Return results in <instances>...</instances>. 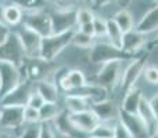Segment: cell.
Returning <instances> with one entry per match:
<instances>
[{"instance_id": "obj_1", "label": "cell", "mask_w": 158, "mask_h": 138, "mask_svg": "<svg viewBox=\"0 0 158 138\" xmlns=\"http://www.w3.org/2000/svg\"><path fill=\"white\" fill-rule=\"evenodd\" d=\"M74 32L75 29L61 32V33H53V35L43 37L42 39V47H40L39 58L47 64H52L72 43Z\"/></svg>"}, {"instance_id": "obj_2", "label": "cell", "mask_w": 158, "mask_h": 138, "mask_svg": "<svg viewBox=\"0 0 158 138\" xmlns=\"http://www.w3.org/2000/svg\"><path fill=\"white\" fill-rule=\"evenodd\" d=\"M133 57L135 55L128 54L122 49H117L111 43H97L90 49L89 53V61L92 64H98V65H104L111 61L131 60Z\"/></svg>"}, {"instance_id": "obj_3", "label": "cell", "mask_w": 158, "mask_h": 138, "mask_svg": "<svg viewBox=\"0 0 158 138\" xmlns=\"http://www.w3.org/2000/svg\"><path fill=\"white\" fill-rule=\"evenodd\" d=\"M25 53L15 30L10 33L7 40L0 44V62H10L21 68L25 62Z\"/></svg>"}, {"instance_id": "obj_4", "label": "cell", "mask_w": 158, "mask_h": 138, "mask_svg": "<svg viewBox=\"0 0 158 138\" xmlns=\"http://www.w3.org/2000/svg\"><path fill=\"white\" fill-rule=\"evenodd\" d=\"M22 25L42 37L53 35V24H52V14L46 13L44 10L35 11V13H24V19H22Z\"/></svg>"}, {"instance_id": "obj_5", "label": "cell", "mask_w": 158, "mask_h": 138, "mask_svg": "<svg viewBox=\"0 0 158 138\" xmlns=\"http://www.w3.org/2000/svg\"><path fill=\"white\" fill-rule=\"evenodd\" d=\"M24 108L15 105L0 106V130L19 131L24 128Z\"/></svg>"}, {"instance_id": "obj_6", "label": "cell", "mask_w": 158, "mask_h": 138, "mask_svg": "<svg viewBox=\"0 0 158 138\" xmlns=\"http://www.w3.org/2000/svg\"><path fill=\"white\" fill-rule=\"evenodd\" d=\"M35 90V83L28 79H24L19 84H17L13 90L6 93L0 97L2 105H15V106H27L32 91Z\"/></svg>"}, {"instance_id": "obj_7", "label": "cell", "mask_w": 158, "mask_h": 138, "mask_svg": "<svg viewBox=\"0 0 158 138\" xmlns=\"http://www.w3.org/2000/svg\"><path fill=\"white\" fill-rule=\"evenodd\" d=\"M17 36H18L19 41L22 44V49L25 53V58H39L40 55V47H42V36L38 35L36 32H33L32 29L24 26V25H19V29L15 30Z\"/></svg>"}, {"instance_id": "obj_8", "label": "cell", "mask_w": 158, "mask_h": 138, "mask_svg": "<svg viewBox=\"0 0 158 138\" xmlns=\"http://www.w3.org/2000/svg\"><path fill=\"white\" fill-rule=\"evenodd\" d=\"M121 77H122V61H111L101 65V69L96 76L97 84L104 87L107 91L121 83Z\"/></svg>"}, {"instance_id": "obj_9", "label": "cell", "mask_w": 158, "mask_h": 138, "mask_svg": "<svg viewBox=\"0 0 158 138\" xmlns=\"http://www.w3.org/2000/svg\"><path fill=\"white\" fill-rule=\"evenodd\" d=\"M118 122L126 127L132 138H150V128L144 123V120L137 113H128L119 108V116Z\"/></svg>"}, {"instance_id": "obj_10", "label": "cell", "mask_w": 158, "mask_h": 138, "mask_svg": "<svg viewBox=\"0 0 158 138\" xmlns=\"http://www.w3.org/2000/svg\"><path fill=\"white\" fill-rule=\"evenodd\" d=\"M0 79H2V93L0 97L13 90L17 84L24 80V73L19 66L10 62H0Z\"/></svg>"}, {"instance_id": "obj_11", "label": "cell", "mask_w": 158, "mask_h": 138, "mask_svg": "<svg viewBox=\"0 0 158 138\" xmlns=\"http://www.w3.org/2000/svg\"><path fill=\"white\" fill-rule=\"evenodd\" d=\"M53 33H61L67 30H74L77 25V10H61L56 8L52 13Z\"/></svg>"}, {"instance_id": "obj_12", "label": "cell", "mask_w": 158, "mask_h": 138, "mask_svg": "<svg viewBox=\"0 0 158 138\" xmlns=\"http://www.w3.org/2000/svg\"><path fill=\"white\" fill-rule=\"evenodd\" d=\"M68 116H69V122L75 127V130L85 134H90L94 130L96 126L100 123L98 117L96 116V113L92 109H86V111L77 112V113H69Z\"/></svg>"}, {"instance_id": "obj_13", "label": "cell", "mask_w": 158, "mask_h": 138, "mask_svg": "<svg viewBox=\"0 0 158 138\" xmlns=\"http://www.w3.org/2000/svg\"><path fill=\"white\" fill-rule=\"evenodd\" d=\"M144 68H146V57H142V58H136L135 61H132L128 65V68L122 72L121 89H122V91L125 93V94L135 87L137 79H139V76L143 73Z\"/></svg>"}, {"instance_id": "obj_14", "label": "cell", "mask_w": 158, "mask_h": 138, "mask_svg": "<svg viewBox=\"0 0 158 138\" xmlns=\"http://www.w3.org/2000/svg\"><path fill=\"white\" fill-rule=\"evenodd\" d=\"M90 109L96 113V116L98 117L100 122L110 123L112 120L118 119V116H119V108H117V105L108 100L90 104Z\"/></svg>"}, {"instance_id": "obj_15", "label": "cell", "mask_w": 158, "mask_h": 138, "mask_svg": "<svg viewBox=\"0 0 158 138\" xmlns=\"http://www.w3.org/2000/svg\"><path fill=\"white\" fill-rule=\"evenodd\" d=\"M35 90L42 95L44 102H58L60 98V89H58L57 83L49 76L44 79L36 81L35 83Z\"/></svg>"}, {"instance_id": "obj_16", "label": "cell", "mask_w": 158, "mask_h": 138, "mask_svg": "<svg viewBox=\"0 0 158 138\" xmlns=\"http://www.w3.org/2000/svg\"><path fill=\"white\" fill-rule=\"evenodd\" d=\"M146 46V35L137 32L136 29H132L129 32L123 33V43L122 50L128 54L135 55V53L142 50Z\"/></svg>"}, {"instance_id": "obj_17", "label": "cell", "mask_w": 158, "mask_h": 138, "mask_svg": "<svg viewBox=\"0 0 158 138\" xmlns=\"http://www.w3.org/2000/svg\"><path fill=\"white\" fill-rule=\"evenodd\" d=\"M135 29L137 32L143 33V35H147V33H151L158 29V4L151 8V10H148L140 18V21L137 22Z\"/></svg>"}, {"instance_id": "obj_18", "label": "cell", "mask_w": 158, "mask_h": 138, "mask_svg": "<svg viewBox=\"0 0 158 138\" xmlns=\"http://www.w3.org/2000/svg\"><path fill=\"white\" fill-rule=\"evenodd\" d=\"M68 115L69 113L67 111H63L52 123H53V126H54L56 131L58 133V136L65 137V138H75L79 131L75 130V127L71 124Z\"/></svg>"}, {"instance_id": "obj_19", "label": "cell", "mask_w": 158, "mask_h": 138, "mask_svg": "<svg viewBox=\"0 0 158 138\" xmlns=\"http://www.w3.org/2000/svg\"><path fill=\"white\" fill-rule=\"evenodd\" d=\"M143 100V94L142 90L137 89V87H133L132 90H129L125 94V98L122 101V105H121V109L128 113H137V109H139V105Z\"/></svg>"}, {"instance_id": "obj_20", "label": "cell", "mask_w": 158, "mask_h": 138, "mask_svg": "<svg viewBox=\"0 0 158 138\" xmlns=\"http://www.w3.org/2000/svg\"><path fill=\"white\" fill-rule=\"evenodd\" d=\"M2 19L10 28L18 26V25L22 24V19H24V11H22L18 6L10 3V4L4 6V8H3V18Z\"/></svg>"}, {"instance_id": "obj_21", "label": "cell", "mask_w": 158, "mask_h": 138, "mask_svg": "<svg viewBox=\"0 0 158 138\" xmlns=\"http://www.w3.org/2000/svg\"><path fill=\"white\" fill-rule=\"evenodd\" d=\"M64 102H65V111L69 112V113H77V112L90 109L89 101L78 94H65Z\"/></svg>"}, {"instance_id": "obj_22", "label": "cell", "mask_w": 158, "mask_h": 138, "mask_svg": "<svg viewBox=\"0 0 158 138\" xmlns=\"http://www.w3.org/2000/svg\"><path fill=\"white\" fill-rule=\"evenodd\" d=\"M107 37L108 41L117 49H122L123 43V32L121 30V28L117 25V22L112 18L107 19Z\"/></svg>"}, {"instance_id": "obj_23", "label": "cell", "mask_w": 158, "mask_h": 138, "mask_svg": "<svg viewBox=\"0 0 158 138\" xmlns=\"http://www.w3.org/2000/svg\"><path fill=\"white\" fill-rule=\"evenodd\" d=\"M137 115H139V116L142 117L143 120H144V123L147 124V127L150 128V131L153 130L154 127H157L158 119L156 117V115H154L153 109H151L150 102H148V101L146 100L144 97H143L142 102H140V105H139V109H137Z\"/></svg>"}, {"instance_id": "obj_24", "label": "cell", "mask_w": 158, "mask_h": 138, "mask_svg": "<svg viewBox=\"0 0 158 138\" xmlns=\"http://www.w3.org/2000/svg\"><path fill=\"white\" fill-rule=\"evenodd\" d=\"M112 19L117 22V25L121 28V30H122L123 33H126V32H129V30L135 29L133 17H132V14L129 13L126 8H122V10L118 11V13L112 17Z\"/></svg>"}, {"instance_id": "obj_25", "label": "cell", "mask_w": 158, "mask_h": 138, "mask_svg": "<svg viewBox=\"0 0 158 138\" xmlns=\"http://www.w3.org/2000/svg\"><path fill=\"white\" fill-rule=\"evenodd\" d=\"M11 3L18 6L24 13H35V11H42L49 4L47 0H11Z\"/></svg>"}, {"instance_id": "obj_26", "label": "cell", "mask_w": 158, "mask_h": 138, "mask_svg": "<svg viewBox=\"0 0 158 138\" xmlns=\"http://www.w3.org/2000/svg\"><path fill=\"white\" fill-rule=\"evenodd\" d=\"M61 112H63V109L60 108L58 102H44V105L39 109V113H40V123L53 122Z\"/></svg>"}, {"instance_id": "obj_27", "label": "cell", "mask_w": 158, "mask_h": 138, "mask_svg": "<svg viewBox=\"0 0 158 138\" xmlns=\"http://www.w3.org/2000/svg\"><path fill=\"white\" fill-rule=\"evenodd\" d=\"M71 44H74V46L78 47V49H83V50L92 49V47L94 46V37L90 36V35H86V33H83L79 29L78 30L75 29Z\"/></svg>"}, {"instance_id": "obj_28", "label": "cell", "mask_w": 158, "mask_h": 138, "mask_svg": "<svg viewBox=\"0 0 158 138\" xmlns=\"http://www.w3.org/2000/svg\"><path fill=\"white\" fill-rule=\"evenodd\" d=\"M67 79H68L69 84H71V89L72 91H75V90L81 89V87H83L85 84L87 83L86 81V76H85V73L82 72L81 69H71V70H67ZM71 91V93H72ZM69 94V93H68Z\"/></svg>"}, {"instance_id": "obj_29", "label": "cell", "mask_w": 158, "mask_h": 138, "mask_svg": "<svg viewBox=\"0 0 158 138\" xmlns=\"http://www.w3.org/2000/svg\"><path fill=\"white\" fill-rule=\"evenodd\" d=\"M89 136L97 138H114V126L107 122H100Z\"/></svg>"}, {"instance_id": "obj_30", "label": "cell", "mask_w": 158, "mask_h": 138, "mask_svg": "<svg viewBox=\"0 0 158 138\" xmlns=\"http://www.w3.org/2000/svg\"><path fill=\"white\" fill-rule=\"evenodd\" d=\"M24 122H25V126L40 124V113H39V109L31 108V106H25L24 108Z\"/></svg>"}, {"instance_id": "obj_31", "label": "cell", "mask_w": 158, "mask_h": 138, "mask_svg": "<svg viewBox=\"0 0 158 138\" xmlns=\"http://www.w3.org/2000/svg\"><path fill=\"white\" fill-rule=\"evenodd\" d=\"M96 15L93 14V11L90 8H77V25L78 28L82 25L92 24L94 21Z\"/></svg>"}, {"instance_id": "obj_32", "label": "cell", "mask_w": 158, "mask_h": 138, "mask_svg": "<svg viewBox=\"0 0 158 138\" xmlns=\"http://www.w3.org/2000/svg\"><path fill=\"white\" fill-rule=\"evenodd\" d=\"M58 133L56 131L52 122H43L39 124V138H57Z\"/></svg>"}, {"instance_id": "obj_33", "label": "cell", "mask_w": 158, "mask_h": 138, "mask_svg": "<svg viewBox=\"0 0 158 138\" xmlns=\"http://www.w3.org/2000/svg\"><path fill=\"white\" fill-rule=\"evenodd\" d=\"M93 26H94V37H104L107 35V19L96 17Z\"/></svg>"}, {"instance_id": "obj_34", "label": "cell", "mask_w": 158, "mask_h": 138, "mask_svg": "<svg viewBox=\"0 0 158 138\" xmlns=\"http://www.w3.org/2000/svg\"><path fill=\"white\" fill-rule=\"evenodd\" d=\"M17 138H39V124L25 126V128L19 131Z\"/></svg>"}, {"instance_id": "obj_35", "label": "cell", "mask_w": 158, "mask_h": 138, "mask_svg": "<svg viewBox=\"0 0 158 138\" xmlns=\"http://www.w3.org/2000/svg\"><path fill=\"white\" fill-rule=\"evenodd\" d=\"M43 105H44V100L42 98V95L39 94L36 90H33L29 100H28V102H27V106H31V108H35V109H40Z\"/></svg>"}, {"instance_id": "obj_36", "label": "cell", "mask_w": 158, "mask_h": 138, "mask_svg": "<svg viewBox=\"0 0 158 138\" xmlns=\"http://www.w3.org/2000/svg\"><path fill=\"white\" fill-rule=\"evenodd\" d=\"M144 79L151 84H157L158 83V68L157 66H146L143 70Z\"/></svg>"}, {"instance_id": "obj_37", "label": "cell", "mask_w": 158, "mask_h": 138, "mask_svg": "<svg viewBox=\"0 0 158 138\" xmlns=\"http://www.w3.org/2000/svg\"><path fill=\"white\" fill-rule=\"evenodd\" d=\"M79 0H53L52 4H54L57 8L61 10H77Z\"/></svg>"}, {"instance_id": "obj_38", "label": "cell", "mask_w": 158, "mask_h": 138, "mask_svg": "<svg viewBox=\"0 0 158 138\" xmlns=\"http://www.w3.org/2000/svg\"><path fill=\"white\" fill-rule=\"evenodd\" d=\"M114 138H132L129 134V131L126 130V127L123 124H121L119 122L114 126Z\"/></svg>"}, {"instance_id": "obj_39", "label": "cell", "mask_w": 158, "mask_h": 138, "mask_svg": "<svg viewBox=\"0 0 158 138\" xmlns=\"http://www.w3.org/2000/svg\"><path fill=\"white\" fill-rule=\"evenodd\" d=\"M11 32H13V30H11V28L8 26V25L6 24L3 19H0V44H3L6 40H7V37L10 36Z\"/></svg>"}, {"instance_id": "obj_40", "label": "cell", "mask_w": 158, "mask_h": 138, "mask_svg": "<svg viewBox=\"0 0 158 138\" xmlns=\"http://www.w3.org/2000/svg\"><path fill=\"white\" fill-rule=\"evenodd\" d=\"M79 30H82L83 33L90 35V36H93V37H94V26H93V22H92V24H86V25L79 26Z\"/></svg>"}, {"instance_id": "obj_41", "label": "cell", "mask_w": 158, "mask_h": 138, "mask_svg": "<svg viewBox=\"0 0 158 138\" xmlns=\"http://www.w3.org/2000/svg\"><path fill=\"white\" fill-rule=\"evenodd\" d=\"M21 131V130H19ZM19 131H11V130H0V138H17Z\"/></svg>"}, {"instance_id": "obj_42", "label": "cell", "mask_w": 158, "mask_h": 138, "mask_svg": "<svg viewBox=\"0 0 158 138\" xmlns=\"http://www.w3.org/2000/svg\"><path fill=\"white\" fill-rule=\"evenodd\" d=\"M150 106H151V109H153V112H154V115H156V117L158 119V94H156L153 98H151L150 101Z\"/></svg>"}, {"instance_id": "obj_43", "label": "cell", "mask_w": 158, "mask_h": 138, "mask_svg": "<svg viewBox=\"0 0 158 138\" xmlns=\"http://www.w3.org/2000/svg\"><path fill=\"white\" fill-rule=\"evenodd\" d=\"M108 3H111V0H92L90 4H92L94 8H98V7H104V6H107Z\"/></svg>"}, {"instance_id": "obj_44", "label": "cell", "mask_w": 158, "mask_h": 138, "mask_svg": "<svg viewBox=\"0 0 158 138\" xmlns=\"http://www.w3.org/2000/svg\"><path fill=\"white\" fill-rule=\"evenodd\" d=\"M118 2H119V4L122 6L123 8H126L129 4H131V2H132V0H118Z\"/></svg>"}, {"instance_id": "obj_45", "label": "cell", "mask_w": 158, "mask_h": 138, "mask_svg": "<svg viewBox=\"0 0 158 138\" xmlns=\"http://www.w3.org/2000/svg\"><path fill=\"white\" fill-rule=\"evenodd\" d=\"M150 44H151V46H158V36H157V37H156V39H154V40H153V41H151V43H150Z\"/></svg>"}, {"instance_id": "obj_46", "label": "cell", "mask_w": 158, "mask_h": 138, "mask_svg": "<svg viewBox=\"0 0 158 138\" xmlns=\"http://www.w3.org/2000/svg\"><path fill=\"white\" fill-rule=\"evenodd\" d=\"M3 8H4V6H3V4H0V19L3 18Z\"/></svg>"}, {"instance_id": "obj_47", "label": "cell", "mask_w": 158, "mask_h": 138, "mask_svg": "<svg viewBox=\"0 0 158 138\" xmlns=\"http://www.w3.org/2000/svg\"><path fill=\"white\" fill-rule=\"evenodd\" d=\"M154 138H158V124H157V128L154 131Z\"/></svg>"}, {"instance_id": "obj_48", "label": "cell", "mask_w": 158, "mask_h": 138, "mask_svg": "<svg viewBox=\"0 0 158 138\" xmlns=\"http://www.w3.org/2000/svg\"><path fill=\"white\" fill-rule=\"evenodd\" d=\"M82 2L86 3V4H90V3H92V0H82Z\"/></svg>"}, {"instance_id": "obj_49", "label": "cell", "mask_w": 158, "mask_h": 138, "mask_svg": "<svg viewBox=\"0 0 158 138\" xmlns=\"http://www.w3.org/2000/svg\"><path fill=\"white\" fill-rule=\"evenodd\" d=\"M0 93H2V79H0Z\"/></svg>"}, {"instance_id": "obj_50", "label": "cell", "mask_w": 158, "mask_h": 138, "mask_svg": "<svg viewBox=\"0 0 158 138\" xmlns=\"http://www.w3.org/2000/svg\"><path fill=\"white\" fill-rule=\"evenodd\" d=\"M47 2H49V3H53V0H47Z\"/></svg>"}, {"instance_id": "obj_51", "label": "cell", "mask_w": 158, "mask_h": 138, "mask_svg": "<svg viewBox=\"0 0 158 138\" xmlns=\"http://www.w3.org/2000/svg\"><path fill=\"white\" fill-rule=\"evenodd\" d=\"M154 2H156V3H157V4H158V0H154Z\"/></svg>"}, {"instance_id": "obj_52", "label": "cell", "mask_w": 158, "mask_h": 138, "mask_svg": "<svg viewBox=\"0 0 158 138\" xmlns=\"http://www.w3.org/2000/svg\"><path fill=\"white\" fill-rule=\"evenodd\" d=\"M89 138H97V137H89Z\"/></svg>"}, {"instance_id": "obj_53", "label": "cell", "mask_w": 158, "mask_h": 138, "mask_svg": "<svg viewBox=\"0 0 158 138\" xmlns=\"http://www.w3.org/2000/svg\"><path fill=\"white\" fill-rule=\"evenodd\" d=\"M150 138H154V137H150Z\"/></svg>"}, {"instance_id": "obj_54", "label": "cell", "mask_w": 158, "mask_h": 138, "mask_svg": "<svg viewBox=\"0 0 158 138\" xmlns=\"http://www.w3.org/2000/svg\"><path fill=\"white\" fill-rule=\"evenodd\" d=\"M0 106H2V104H0Z\"/></svg>"}]
</instances>
